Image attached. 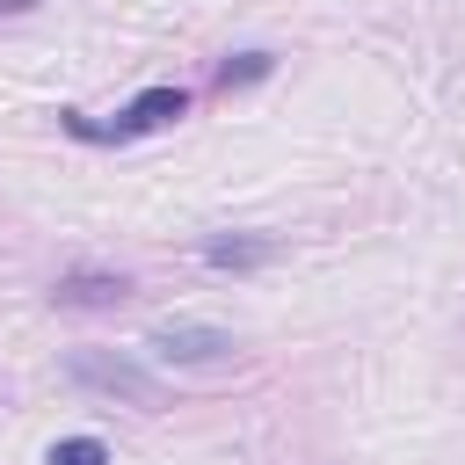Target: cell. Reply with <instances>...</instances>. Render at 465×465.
<instances>
[{
    "label": "cell",
    "instance_id": "1",
    "mask_svg": "<svg viewBox=\"0 0 465 465\" xmlns=\"http://www.w3.org/2000/svg\"><path fill=\"white\" fill-rule=\"evenodd\" d=\"M65 385L73 392H94V400H124V407H167V385L138 363V356H124V349H65Z\"/></svg>",
    "mask_w": 465,
    "mask_h": 465
},
{
    "label": "cell",
    "instance_id": "2",
    "mask_svg": "<svg viewBox=\"0 0 465 465\" xmlns=\"http://www.w3.org/2000/svg\"><path fill=\"white\" fill-rule=\"evenodd\" d=\"M145 341H153L160 363H182V371H196V363H225V356L240 349V341H232L225 327H211V320H160Z\"/></svg>",
    "mask_w": 465,
    "mask_h": 465
},
{
    "label": "cell",
    "instance_id": "3",
    "mask_svg": "<svg viewBox=\"0 0 465 465\" xmlns=\"http://www.w3.org/2000/svg\"><path fill=\"white\" fill-rule=\"evenodd\" d=\"M131 298V276L124 269H65L51 283V305L58 312H116Z\"/></svg>",
    "mask_w": 465,
    "mask_h": 465
},
{
    "label": "cell",
    "instance_id": "8",
    "mask_svg": "<svg viewBox=\"0 0 465 465\" xmlns=\"http://www.w3.org/2000/svg\"><path fill=\"white\" fill-rule=\"evenodd\" d=\"M29 7H36V0H0V15H29Z\"/></svg>",
    "mask_w": 465,
    "mask_h": 465
},
{
    "label": "cell",
    "instance_id": "5",
    "mask_svg": "<svg viewBox=\"0 0 465 465\" xmlns=\"http://www.w3.org/2000/svg\"><path fill=\"white\" fill-rule=\"evenodd\" d=\"M182 109H189L182 87H145V94H131V109L109 124V145H116V138H138V131H160V124H174Z\"/></svg>",
    "mask_w": 465,
    "mask_h": 465
},
{
    "label": "cell",
    "instance_id": "6",
    "mask_svg": "<svg viewBox=\"0 0 465 465\" xmlns=\"http://www.w3.org/2000/svg\"><path fill=\"white\" fill-rule=\"evenodd\" d=\"M276 73V51H232L225 65H218V87L232 94V87H254V80H269Z\"/></svg>",
    "mask_w": 465,
    "mask_h": 465
},
{
    "label": "cell",
    "instance_id": "4",
    "mask_svg": "<svg viewBox=\"0 0 465 465\" xmlns=\"http://www.w3.org/2000/svg\"><path fill=\"white\" fill-rule=\"evenodd\" d=\"M276 254H283V240H269V232H211V240L196 247V262H203V269H225V276L269 269Z\"/></svg>",
    "mask_w": 465,
    "mask_h": 465
},
{
    "label": "cell",
    "instance_id": "7",
    "mask_svg": "<svg viewBox=\"0 0 465 465\" xmlns=\"http://www.w3.org/2000/svg\"><path fill=\"white\" fill-rule=\"evenodd\" d=\"M44 465H109V443L102 436H58Z\"/></svg>",
    "mask_w": 465,
    "mask_h": 465
}]
</instances>
